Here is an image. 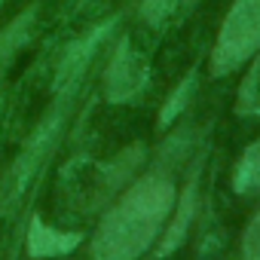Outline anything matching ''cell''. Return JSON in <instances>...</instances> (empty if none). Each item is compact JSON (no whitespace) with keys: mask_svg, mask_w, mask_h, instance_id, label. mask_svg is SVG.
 Wrapping results in <instances>:
<instances>
[{"mask_svg":"<svg viewBox=\"0 0 260 260\" xmlns=\"http://www.w3.org/2000/svg\"><path fill=\"white\" fill-rule=\"evenodd\" d=\"M77 242H80L77 233H58V230H49L40 217L31 220V233H28V254H31V257H55V254H68Z\"/></svg>","mask_w":260,"mask_h":260,"instance_id":"obj_5","label":"cell"},{"mask_svg":"<svg viewBox=\"0 0 260 260\" xmlns=\"http://www.w3.org/2000/svg\"><path fill=\"white\" fill-rule=\"evenodd\" d=\"M107 28H110V25H101V28H95L92 34H86L80 43L71 46V52H68V58L61 61V71H58V83H64V80H71V77H80V71H83L86 61L92 58V52H95V46L101 43V37L107 34Z\"/></svg>","mask_w":260,"mask_h":260,"instance_id":"obj_7","label":"cell"},{"mask_svg":"<svg viewBox=\"0 0 260 260\" xmlns=\"http://www.w3.org/2000/svg\"><path fill=\"white\" fill-rule=\"evenodd\" d=\"M175 205V184L162 175H147L125 190V196L101 220L92 254L95 260H135L159 236Z\"/></svg>","mask_w":260,"mask_h":260,"instance_id":"obj_1","label":"cell"},{"mask_svg":"<svg viewBox=\"0 0 260 260\" xmlns=\"http://www.w3.org/2000/svg\"><path fill=\"white\" fill-rule=\"evenodd\" d=\"M58 132H61V113L43 119V125L31 135V141L25 144V150L16 156V162L10 166V172L4 175V181H0V208L10 211L22 199L25 187L34 181V175L40 172V166L46 162V156L55 150Z\"/></svg>","mask_w":260,"mask_h":260,"instance_id":"obj_3","label":"cell"},{"mask_svg":"<svg viewBox=\"0 0 260 260\" xmlns=\"http://www.w3.org/2000/svg\"><path fill=\"white\" fill-rule=\"evenodd\" d=\"M144 83H147V61L132 46V40L122 37L107 61V71H104V95H107V101L119 104V101L135 98L144 89Z\"/></svg>","mask_w":260,"mask_h":260,"instance_id":"obj_4","label":"cell"},{"mask_svg":"<svg viewBox=\"0 0 260 260\" xmlns=\"http://www.w3.org/2000/svg\"><path fill=\"white\" fill-rule=\"evenodd\" d=\"M178 7V0H141V19L147 25H162Z\"/></svg>","mask_w":260,"mask_h":260,"instance_id":"obj_12","label":"cell"},{"mask_svg":"<svg viewBox=\"0 0 260 260\" xmlns=\"http://www.w3.org/2000/svg\"><path fill=\"white\" fill-rule=\"evenodd\" d=\"M257 55V61H254V68L248 71V77L242 80V86H239V101H236V110L245 116V113H257L260 110V49L254 52Z\"/></svg>","mask_w":260,"mask_h":260,"instance_id":"obj_10","label":"cell"},{"mask_svg":"<svg viewBox=\"0 0 260 260\" xmlns=\"http://www.w3.org/2000/svg\"><path fill=\"white\" fill-rule=\"evenodd\" d=\"M34 16H37V7L19 13L4 31H0V77L10 68V61L19 55V49L31 40V31H34Z\"/></svg>","mask_w":260,"mask_h":260,"instance_id":"obj_6","label":"cell"},{"mask_svg":"<svg viewBox=\"0 0 260 260\" xmlns=\"http://www.w3.org/2000/svg\"><path fill=\"white\" fill-rule=\"evenodd\" d=\"M260 49V0H233L211 49V74L226 77Z\"/></svg>","mask_w":260,"mask_h":260,"instance_id":"obj_2","label":"cell"},{"mask_svg":"<svg viewBox=\"0 0 260 260\" xmlns=\"http://www.w3.org/2000/svg\"><path fill=\"white\" fill-rule=\"evenodd\" d=\"M190 214H193V184L181 193L178 214H175V220H172V226H169V233H166V239H162L159 254H169L172 248H178V242L184 239V230H187V223H190Z\"/></svg>","mask_w":260,"mask_h":260,"instance_id":"obj_9","label":"cell"},{"mask_svg":"<svg viewBox=\"0 0 260 260\" xmlns=\"http://www.w3.org/2000/svg\"><path fill=\"white\" fill-rule=\"evenodd\" d=\"M242 251H245V260H260V208H257V214L251 217V223L245 230Z\"/></svg>","mask_w":260,"mask_h":260,"instance_id":"obj_13","label":"cell"},{"mask_svg":"<svg viewBox=\"0 0 260 260\" xmlns=\"http://www.w3.org/2000/svg\"><path fill=\"white\" fill-rule=\"evenodd\" d=\"M0 4H4V0H0Z\"/></svg>","mask_w":260,"mask_h":260,"instance_id":"obj_14","label":"cell"},{"mask_svg":"<svg viewBox=\"0 0 260 260\" xmlns=\"http://www.w3.org/2000/svg\"><path fill=\"white\" fill-rule=\"evenodd\" d=\"M233 190L236 193H254V190H260V141H254L242 153V159H239V166L233 172Z\"/></svg>","mask_w":260,"mask_h":260,"instance_id":"obj_8","label":"cell"},{"mask_svg":"<svg viewBox=\"0 0 260 260\" xmlns=\"http://www.w3.org/2000/svg\"><path fill=\"white\" fill-rule=\"evenodd\" d=\"M190 89H193V74H187V77L181 80V86L169 95V101H166V107H162V113H159V125H169V122L181 113V107H184V101H187Z\"/></svg>","mask_w":260,"mask_h":260,"instance_id":"obj_11","label":"cell"}]
</instances>
